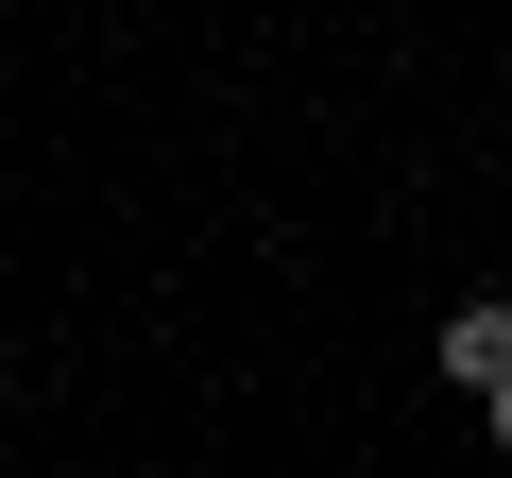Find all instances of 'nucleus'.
<instances>
[{
    "mask_svg": "<svg viewBox=\"0 0 512 478\" xmlns=\"http://www.w3.org/2000/svg\"><path fill=\"white\" fill-rule=\"evenodd\" d=\"M444 376L495 393V376H512V308H444Z\"/></svg>",
    "mask_w": 512,
    "mask_h": 478,
    "instance_id": "1",
    "label": "nucleus"
},
{
    "mask_svg": "<svg viewBox=\"0 0 512 478\" xmlns=\"http://www.w3.org/2000/svg\"><path fill=\"white\" fill-rule=\"evenodd\" d=\"M478 427H495V461H512V376H495V393H478Z\"/></svg>",
    "mask_w": 512,
    "mask_h": 478,
    "instance_id": "2",
    "label": "nucleus"
}]
</instances>
